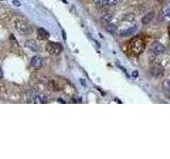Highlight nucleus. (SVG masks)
<instances>
[{
    "label": "nucleus",
    "mask_w": 170,
    "mask_h": 159,
    "mask_svg": "<svg viewBox=\"0 0 170 159\" xmlns=\"http://www.w3.org/2000/svg\"><path fill=\"white\" fill-rule=\"evenodd\" d=\"M163 88H164L166 91L170 92V80H166V81H164V83H163Z\"/></svg>",
    "instance_id": "16"
},
{
    "label": "nucleus",
    "mask_w": 170,
    "mask_h": 159,
    "mask_svg": "<svg viewBox=\"0 0 170 159\" xmlns=\"http://www.w3.org/2000/svg\"><path fill=\"white\" fill-rule=\"evenodd\" d=\"M13 2H14L15 5H20V3H19V1H17V0H14V1H13Z\"/></svg>",
    "instance_id": "19"
},
{
    "label": "nucleus",
    "mask_w": 170,
    "mask_h": 159,
    "mask_svg": "<svg viewBox=\"0 0 170 159\" xmlns=\"http://www.w3.org/2000/svg\"><path fill=\"white\" fill-rule=\"evenodd\" d=\"M49 36H50V34H49L44 28H38L37 29V37L40 38V39H42V40L48 39Z\"/></svg>",
    "instance_id": "9"
},
{
    "label": "nucleus",
    "mask_w": 170,
    "mask_h": 159,
    "mask_svg": "<svg viewBox=\"0 0 170 159\" xmlns=\"http://www.w3.org/2000/svg\"><path fill=\"white\" fill-rule=\"evenodd\" d=\"M14 27H15V29H16L17 31L20 32V33H23V34H27V33H29V31H30L29 25H28L27 23L25 22V21L19 20V19L15 20Z\"/></svg>",
    "instance_id": "4"
},
{
    "label": "nucleus",
    "mask_w": 170,
    "mask_h": 159,
    "mask_svg": "<svg viewBox=\"0 0 170 159\" xmlns=\"http://www.w3.org/2000/svg\"><path fill=\"white\" fill-rule=\"evenodd\" d=\"M46 50L48 53L53 55H57L62 52L63 50V46H62L60 42H48L46 45Z\"/></svg>",
    "instance_id": "2"
},
{
    "label": "nucleus",
    "mask_w": 170,
    "mask_h": 159,
    "mask_svg": "<svg viewBox=\"0 0 170 159\" xmlns=\"http://www.w3.org/2000/svg\"><path fill=\"white\" fill-rule=\"evenodd\" d=\"M165 15H166L167 17H170V6L165 10Z\"/></svg>",
    "instance_id": "18"
},
{
    "label": "nucleus",
    "mask_w": 170,
    "mask_h": 159,
    "mask_svg": "<svg viewBox=\"0 0 170 159\" xmlns=\"http://www.w3.org/2000/svg\"><path fill=\"white\" fill-rule=\"evenodd\" d=\"M151 74L153 76H156V78H160V76H162L163 74H164V68H163V66L161 65H154L153 67L151 68Z\"/></svg>",
    "instance_id": "6"
},
{
    "label": "nucleus",
    "mask_w": 170,
    "mask_h": 159,
    "mask_svg": "<svg viewBox=\"0 0 170 159\" xmlns=\"http://www.w3.org/2000/svg\"><path fill=\"white\" fill-rule=\"evenodd\" d=\"M165 51V46L160 42H154L150 47V52L153 54H161Z\"/></svg>",
    "instance_id": "5"
},
{
    "label": "nucleus",
    "mask_w": 170,
    "mask_h": 159,
    "mask_svg": "<svg viewBox=\"0 0 170 159\" xmlns=\"http://www.w3.org/2000/svg\"><path fill=\"white\" fill-rule=\"evenodd\" d=\"M28 102L35 104H45L47 102V96L37 90H30L26 93Z\"/></svg>",
    "instance_id": "1"
},
{
    "label": "nucleus",
    "mask_w": 170,
    "mask_h": 159,
    "mask_svg": "<svg viewBox=\"0 0 170 159\" xmlns=\"http://www.w3.org/2000/svg\"><path fill=\"white\" fill-rule=\"evenodd\" d=\"M112 19H113V15L112 14H105L104 16L101 17V22L103 23V25H109V23H111Z\"/></svg>",
    "instance_id": "12"
},
{
    "label": "nucleus",
    "mask_w": 170,
    "mask_h": 159,
    "mask_svg": "<svg viewBox=\"0 0 170 159\" xmlns=\"http://www.w3.org/2000/svg\"><path fill=\"white\" fill-rule=\"evenodd\" d=\"M169 36H170V27H169Z\"/></svg>",
    "instance_id": "21"
},
{
    "label": "nucleus",
    "mask_w": 170,
    "mask_h": 159,
    "mask_svg": "<svg viewBox=\"0 0 170 159\" xmlns=\"http://www.w3.org/2000/svg\"><path fill=\"white\" fill-rule=\"evenodd\" d=\"M43 63H44L43 59L40 56H37V55H35V56L31 59V66L34 68H40L43 66Z\"/></svg>",
    "instance_id": "8"
},
{
    "label": "nucleus",
    "mask_w": 170,
    "mask_h": 159,
    "mask_svg": "<svg viewBox=\"0 0 170 159\" xmlns=\"http://www.w3.org/2000/svg\"><path fill=\"white\" fill-rule=\"evenodd\" d=\"M25 46L27 47V48H29L30 50H32V51H37V50H38V45H37V42H36L35 40H33V39L26 40Z\"/></svg>",
    "instance_id": "10"
},
{
    "label": "nucleus",
    "mask_w": 170,
    "mask_h": 159,
    "mask_svg": "<svg viewBox=\"0 0 170 159\" xmlns=\"http://www.w3.org/2000/svg\"><path fill=\"white\" fill-rule=\"evenodd\" d=\"M119 1L120 0H107V6L116 5V4H117Z\"/></svg>",
    "instance_id": "17"
},
{
    "label": "nucleus",
    "mask_w": 170,
    "mask_h": 159,
    "mask_svg": "<svg viewBox=\"0 0 170 159\" xmlns=\"http://www.w3.org/2000/svg\"><path fill=\"white\" fill-rule=\"evenodd\" d=\"M137 30V25H134V27H131L128 28V29H124V30H120L118 32V35L121 36V37H124V36H130L132 34H134Z\"/></svg>",
    "instance_id": "7"
},
{
    "label": "nucleus",
    "mask_w": 170,
    "mask_h": 159,
    "mask_svg": "<svg viewBox=\"0 0 170 159\" xmlns=\"http://www.w3.org/2000/svg\"><path fill=\"white\" fill-rule=\"evenodd\" d=\"M136 17H135L134 14H128L123 17V20L124 21H128V22H134Z\"/></svg>",
    "instance_id": "14"
},
{
    "label": "nucleus",
    "mask_w": 170,
    "mask_h": 159,
    "mask_svg": "<svg viewBox=\"0 0 170 159\" xmlns=\"http://www.w3.org/2000/svg\"><path fill=\"white\" fill-rule=\"evenodd\" d=\"M131 49L135 54H141V52L145 49V44H144L143 39L141 38H136V39H133L131 42Z\"/></svg>",
    "instance_id": "3"
},
{
    "label": "nucleus",
    "mask_w": 170,
    "mask_h": 159,
    "mask_svg": "<svg viewBox=\"0 0 170 159\" xmlns=\"http://www.w3.org/2000/svg\"><path fill=\"white\" fill-rule=\"evenodd\" d=\"M94 2L99 8H103V6L107 5V0H94Z\"/></svg>",
    "instance_id": "15"
},
{
    "label": "nucleus",
    "mask_w": 170,
    "mask_h": 159,
    "mask_svg": "<svg viewBox=\"0 0 170 159\" xmlns=\"http://www.w3.org/2000/svg\"><path fill=\"white\" fill-rule=\"evenodd\" d=\"M154 16H155L154 12L148 13L147 15H145V16L143 17V19H141V23H143V25H149V23L151 22L152 20H153Z\"/></svg>",
    "instance_id": "11"
},
{
    "label": "nucleus",
    "mask_w": 170,
    "mask_h": 159,
    "mask_svg": "<svg viewBox=\"0 0 170 159\" xmlns=\"http://www.w3.org/2000/svg\"><path fill=\"white\" fill-rule=\"evenodd\" d=\"M105 30H106L109 33L111 34H115L116 30H117V28H116L115 25H112V23H109V25H105Z\"/></svg>",
    "instance_id": "13"
},
{
    "label": "nucleus",
    "mask_w": 170,
    "mask_h": 159,
    "mask_svg": "<svg viewBox=\"0 0 170 159\" xmlns=\"http://www.w3.org/2000/svg\"><path fill=\"white\" fill-rule=\"evenodd\" d=\"M138 76V72H137V71L133 72V76Z\"/></svg>",
    "instance_id": "20"
}]
</instances>
